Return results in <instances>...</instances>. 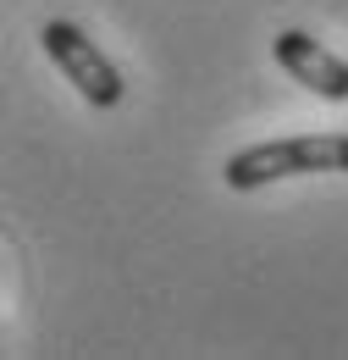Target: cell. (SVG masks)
Here are the masks:
<instances>
[{
    "mask_svg": "<svg viewBox=\"0 0 348 360\" xmlns=\"http://www.w3.org/2000/svg\"><path fill=\"white\" fill-rule=\"evenodd\" d=\"M299 172H348V134H299V139H271L249 144L227 161V188L249 194L276 178H299Z\"/></svg>",
    "mask_w": 348,
    "mask_h": 360,
    "instance_id": "6da1fadb",
    "label": "cell"
},
{
    "mask_svg": "<svg viewBox=\"0 0 348 360\" xmlns=\"http://www.w3.org/2000/svg\"><path fill=\"white\" fill-rule=\"evenodd\" d=\"M44 56L61 67V78L83 94L88 105H116L122 100V72L105 61V50L88 39L78 22H44Z\"/></svg>",
    "mask_w": 348,
    "mask_h": 360,
    "instance_id": "7a4b0ae2",
    "label": "cell"
},
{
    "mask_svg": "<svg viewBox=\"0 0 348 360\" xmlns=\"http://www.w3.org/2000/svg\"><path fill=\"white\" fill-rule=\"evenodd\" d=\"M271 50H276V61H282V72H288L293 84L315 89L321 100H348V61H343V56H332L321 39L288 28V34L271 39Z\"/></svg>",
    "mask_w": 348,
    "mask_h": 360,
    "instance_id": "3957f363",
    "label": "cell"
}]
</instances>
